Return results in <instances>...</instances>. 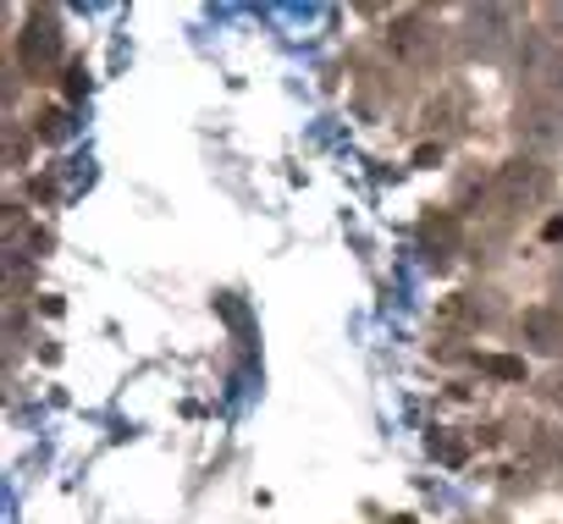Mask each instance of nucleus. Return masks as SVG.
<instances>
[{"label": "nucleus", "mask_w": 563, "mask_h": 524, "mask_svg": "<svg viewBox=\"0 0 563 524\" xmlns=\"http://www.w3.org/2000/svg\"><path fill=\"white\" fill-rule=\"evenodd\" d=\"M459 243H464V226H459V215L437 210V215H426V221H420V248H426V259H431V266H448V259L459 254Z\"/></svg>", "instance_id": "obj_3"}, {"label": "nucleus", "mask_w": 563, "mask_h": 524, "mask_svg": "<svg viewBox=\"0 0 563 524\" xmlns=\"http://www.w3.org/2000/svg\"><path fill=\"white\" fill-rule=\"evenodd\" d=\"M486 370H497V376H525V365H514V359H486Z\"/></svg>", "instance_id": "obj_4"}, {"label": "nucleus", "mask_w": 563, "mask_h": 524, "mask_svg": "<svg viewBox=\"0 0 563 524\" xmlns=\"http://www.w3.org/2000/svg\"><path fill=\"white\" fill-rule=\"evenodd\" d=\"M547 199V171L530 166V160H514L503 177H497V204L503 210H525V204H541Z\"/></svg>", "instance_id": "obj_2"}, {"label": "nucleus", "mask_w": 563, "mask_h": 524, "mask_svg": "<svg viewBox=\"0 0 563 524\" xmlns=\"http://www.w3.org/2000/svg\"><path fill=\"white\" fill-rule=\"evenodd\" d=\"M23 67L29 73H51L56 62H62V18L45 7V12H34L29 18V29H23Z\"/></svg>", "instance_id": "obj_1"}]
</instances>
